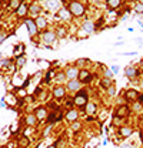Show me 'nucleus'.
<instances>
[{
  "mask_svg": "<svg viewBox=\"0 0 143 148\" xmlns=\"http://www.w3.org/2000/svg\"><path fill=\"white\" fill-rule=\"evenodd\" d=\"M66 7L70 11L72 17H76V19L83 17L86 14V10H87V7L84 6V3H82L80 0H72V1H69V4Z\"/></svg>",
  "mask_w": 143,
  "mask_h": 148,
  "instance_id": "f257e3e1",
  "label": "nucleus"
},
{
  "mask_svg": "<svg viewBox=\"0 0 143 148\" xmlns=\"http://www.w3.org/2000/svg\"><path fill=\"white\" fill-rule=\"evenodd\" d=\"M73 101H74V106L79 107V108H84L89 103V94L84 88H82L80 91H77L73 97Z\"/></svg>",
  "mask_w": 143,
  "mask_h": 148,
  "instance_id": "f03ea898",
  "label": "nucleus"
},
{
  "mask_svg": "<svg viewBox=\"0 0 143 148\" xmlns=\"http://www.w3.org/2000/svg\"><path fill=\"white\" fill-rule=\"evenodd\" d=\"M80 29H82L87 36H92V34H95V33H96V23H95L93 20H90V19H86V20H83V22H82Z\"/></svg>",
  "mask_w": 143,
  "mask_h": 148,
  "instance_id": "7ed1b4c3",
  "label": "nucleus"
},
{
  "mask_svg": "<svg viewBox=\"0 0 143 148\" xmlns=\"http://www.w3.org/2000/svg\"><path fill=\"white\" fill-rule=\"evenodd\" d=\"M123 73H125V77H127L129 80H136V78H139V75H140V69H138V67L133 66V64H127V66L125 67Z\"/></svg>",
  "mask_w": 143,
  "mask_h": 148,
  "instance_id": "20e7f679",
  "label": "nucleus"
},
{
  "mask_svg": "<svg viewBox=\"0 0 143 148\" xmlns=\"http://www.w3.org/2000/svg\"><path fill=\"white\" fill-rule=\"evenodd\" d=\"M56 40H57V36H56L54 30L47 29V30H44V32L42 33V41H43L46 46H52Z\"/></svg>",
  "mask_w": 143,
  "mask_h": 148,
  "instance_id": "39448f33",
  "label": "nucleus"
},
{
  "mask_svg": "<svg viewBox=\"0 0 143 148\" xmlns=\"http://www.w3.org/2000/svg\"><path fill=\"white\" fill-rule=\"evenodd\" d=\"M25 26L27 27V32H29V37L33 40L37 34H39V30H37V26H36L35 23V19H32V17H27L26 20H25Z\"/></svg>",
  "mask_w": 143,
  "mask_h": 148,
  "instance_id": "423d86ee",
  "label": "nucleus"
},
{
  "mask_svg": "<svg viewBox=\"0 0 143 148\" xmlns=\"http://www.w3.org/2000/svg\"><path fill=\"white\" fill-rule=\"evenodd\" d=\"M62 4H63L62 0H44V3H43V6H44L46 10L56 11V13L62 9Z\"/></svg>",
  "mask_w": 143,
  "mask_h": 148,
  "instance_id": "0eeeda50",
  "label": "nucleus"
},
{
  "mask_svg": "<svg viewBox=\"0 0 143 148\" xmlns=\"http://www.w3.org/2000/svg\"><path fill=\"white\" fill-rule=\"evenodd\" d=\"M77 80H79L82 84H89V83H92V80H93V74L90 73V70L83 69V70H80V71H79V77H77Z\"/></svg>",
  "mask_w": 143,
  "mask_h": 148,
  "instance_id": "6e6552de",
  "label": "nucleus"
},
{
  "mask_svg": "<svg viewBox=\"0 0 143 148\" xmlns=\"http://www.w3.org/2000/svg\"><path fill=\"white\" fill-rule=\"evenodd\" d=\"M65 74H66V78H67V81H70V80H76L77 77H79V69L74 66V64H70V66H67L65 70Z\"/></svg>",
  "mask_w": 143,
  "mask_h": 148,
  "instance_id": "1a4fd4ad",
  "label": "nucleus"
},
{
  "mask_svg": "<svg viewBox=\"0 0 143 148\" xmlns=\"http://www.w3.org/2000/svg\"><path fill=\"white\" fill-rule=\"evenodd\" d=\"M66 90L67 91H70V93H77V91H80L82 88H83V84L76 78V80H70V81H67L66 84Z\"/></svg>",
  "mask_w": 143,
  "mask_h": 148,
  "instance_id": "9d476101",
  "label": "nucleus"
},
{
  "mask_svg": "<svg viewBox=\"0 0 143 148\" xmlns=\"http://www.w3.org/2000/svg\"><path fill=\"white\" fill-rule=\"evenodd\" d=\"M53 94V98L56 100H60V98H65L66 94H67V90H66V85H56L52 91Z\"/></svg>",
  "mask_w": 143,
  "mask_h": 148,
  "instance_id": "9b49d317",
  "label": "nucleus"
},
{
  "mask_svg": "<svg viewBox=\"0 0 143 148\" xmlns=\"http://www.w3.org/2000/svg\"><path fill=\"white\" fill-rule=\"evenodd\" d=\"M35 23H36V26H37V30H39V33H40V32H44V30H47V27H49V22H47V19H46V17H43V16H39V17H36V19H35Z\"/></svg>",
  "mask_w": 143,
  "mask_h": 148,
  "instance_id": "f8f14e48",
  "label": "nucleus"
},
{
  "mask_svg": "<svg viewBox=\"0 0 143 148\" xmlns=\"http://www.w3.org/2000/svg\"><path fill=\"white\" fill-rule=\"evenodd\" d=\"M130 114V107L129 106H126V104H122V106H119L117 108H116V112H114V115L116 117H119V118H126L127 115Z\"/></svg>",
  "mask_w": 143,
  "mask_h": 148,
  "instance_id": "ddd939ff",
  "label": "nucleus"
},
{
  "mask_svg": "<svg viewBox=\"0 0 143 148\" xmlns=\"http://www.w3.org/2000/svg\"><path fill=\"white\" fill-rule=\"evenodd\" d=\"M138 97H139V93H138L135 88H127V90L125 91V100L129 101V103L138 101Z\"/></svg>",
  "mask_w": 143,
  "mask_h": 148,
  "instance_id": "4468645a",
  "label": "nucleus"
},
{
  "mask_svg": "<svg viewBox=\"0 0 143 148\" xmlns=\"http://www.w3.org/2000/svg\"><path fill=\"white\" fill-rule=\"evenodd\" d=\"M56 16H57L59 19H62L63 22H70L72 19H73L72 14H70V11L67 10V7H62V9L56 13Z\"/></svg>",
  "mask_w": 143,
  "mask_h": 148,
  "instance_id": "2eb2a0df",
  "label": "nucleus"
},
{
  "mask_svg": "<svg viewBox=\"0 0 143 148\" xmlns=\"http://www.w3.org/2000/svg\"><path fill=\"white\" fill-rule=\"evenodd\" d=\"M65 118H66L69 122L77 121V118H79V111L74 110V108H69V110L66 111V114H65Z\"/></svg>",
  "mask_w": 143,
  "mask_h": 148,
  "instance_id": "dca6fc26",
  "label": "nucleus"
},
{
  "mask_svg": "<svg viewBox=\"0 0 143 148\" xmlns=\"http://www.w3.org/2000/svg\"><path fill=\"white\" fill-rule=\"evenodd\" d=\"M53 80H54V83H56L57 85H65V84L67 83V78H66L65 71H57Z\"/></svg>",
  "mask_w": 143,
  "mask_h": 148,
  "instance_id": "f3484780",
  "label": "nucleus"
},
{
  "mask_svg": "<svg viewBox=\"0 0 143 148\" xmlns=\"http://www.w3.org/2000/svg\"><path fill=\"white\" fill-rule=\"evenodd\" d=\"M43 9H42V6L39 4V3H32L30 6H29V13L33 16V17H39L40 16V11H42Z\"/></svg>",
  "mask_w": 143,
  "mask_h": 148,
  "instance_id": "a211bd4d",
  "label": "nucleus"
},
{
  "mask_svg": "<svg viewBox=\"0 0 143 148\" xmlns=\"http://www.w3.org/2000/svg\"><path fill=\"white\" fill-rule=\"evenodd\" d=\"M35 115H36V118H37V121L46 120L47 118V110H46V107H37L35 110Z\"/></svg>",
  "mask_w": 143,
  "mask_h": 148,
  "instance_id": "6ab92c4d",
  "label": "nucleus"
},
{
  "mask_svg": "<svg viewBox=\"0 0 143 148\" xmlns=\"http://www.w3.org/2000/svg\"><path fill=\"white\" fill-rule=\"evenodd\" d=\"M63 117V114H62V111L60 110H54L49 117H47V122L49 124H53V122H56V121H59L60 118Z\"/></svg>",
  "mask_w": 143,
  "mask_h": 148,
  "instance_id": "aec40b11",
  "label": "nucleus"
},
{
  "mask_svg": "<svg viewBox=\"0 0 143 148\" xmlns=\"http://www.w3.org/2000/svg\"><path fill=\"white\" fill-rule=\"evenodd\" d=\"M117 134L120 135V137H123V138H126V137H130L132 134H133V128L132 127H119V130H117Z\"/></svg>",
  "mask_w": 143,
  "mask_h": 148,
  "instance_id": "412c9836",
  "label": "nucleus"
},
{
  "mask_svg": "<svg viewBox=\"0 0 143 148\" xmlns=\"http://www.w3.org/2000/svg\"><path fill=\"white\" fill-rule=\"evenodd\" d=\"M123 0H106V6H107V10L109 11H114L117 7H120Z\"/></svg>",
  "mask_w": 143,
  "mask_h": 148,
  "instance_id": "4be33fe9",
  "label": "nucleus"
},
{
  "mask_svg": "<svg viewBox=\"0 0 143 148\" xmlns=\"http://www.w3.org/2000/svg\"><path fill=\"white\" fill-rule=\"evenodd\" d=\"M90 63V60L89 59H86V57H80V59H77L76 61H74V66L79 69V70H83V69H86L87 67V64Z\"/></svg>",
  "mask_w": 143,
  "mask_h": 148,
  "instance_id": "5701e85b",
  "label": "nucleus"
},
{
  "mask_svg": "<svg viewBox=\"0 0 143 148\" xmlns=\"http://www.w3.org/2000/svg\"><path fill=\"white\" fill-rule=\"evenodd\" d=\"M29 13V7L26 3H22V6L16 10V16L17 17H26V14Z\"/></svg>",
  "mask_w": 143,
  "mask_h": 148,
  "instance_id": "b1692460",
  "label": "nucleus"
},
{
  "mask_svg": "<svg viewBox=\"0 0 143 148\" xmlns=\"http://www.w3.org/2000/svg\"><path fill=\"white\" fill-rule=\"evenodd\" d=\"M84 110H86V114H87V115H93V114H96V112H97V106H96L95 103L89 101V103H87V106L84 107Z\"/></svg>",
  "mask_w": 143,
  "mask_h": 148,
  "instance_id": "393cba45",
  "label": "nucleus"
},
{
  "mask_svg": "<svg viewBox=\"0 0 143 148\" xmlns=\"http://www.w3.org/2000/svg\"><path fill=\"white\" fill-rule=\"evenodd\" d=\"M25 64H26V56H25V54H19V56L16 57L14 66H16L17 69H22V67H25Z\"/></svg>",
  "mask_w": 143,
  "mask_h": 148,
  "instance_id": "a878e982",
  "label": "nucleus"
},
{
  "mask_svg": "<svg viewBox=\"0 0 143 148\" xmlns=\"http://www.w3.org/2000/svg\"><path fill=\"white\" fill-rule=\"evenodd\" d=\"M54 33H56L57 38H63V37L67 36V29H66V27H62V26H59L57 29H54Z\"/></svg>",
  "mask_w": 143,
  "mask_h": 148,
  "instance_id": "bb28decb",
  "label": "nucleus"
},
{
  "mask_svg": "<svg viewBox=\"0 0 143 148\" xmlns=\"http://www.w3.org/2000/svg\"><path fill=\"white\" fill-rule=\"evenodd\" d=\"M100 87L102 88H105V90H107L109 87H112L113 85V80H110V78H106V77H103V78H100Z\"/></svg>",
  "mask_w": 143,
  "mask_h": 148,
  "instance_id": "cd10ccee",
  "label": "nucleus"
},
{
  "mask_svg": "<svg viewBox=\"0 0 143 148\" xmlns=\"http://www.w3.org/2000/svg\"><path fill=\"white\" fill-rule=\"evenodd\" d=\"M26 124H27V125H32V127L37 124V118H36L35 114H27V115H26Z\"/></svg>",
  "mask_w": 143,
  "mask_h": 148,
  "instance_id": "c85d7f7f",
  "label": "nucleus"
},
{
  "mask_svg": "<svg viewBox=\"0 0 143 148\" xmlns=\"http://www.w3.org/2000/svg\"><path fill=\"white\" fill-rule=\"evenodd\" d=\"M20 6H22V0H10V3H9V7L13 9L14 11H16Z\"/></svg>",
  "mask_w": 143,
  "mask_h": 148,
  "instance_id": "c756f323",
  "label": "nucleus"
},
{
  "mask_svg": "<svg viewBox=\"0 0 143 148\" xmlns=\"http://www.w3.org/2000/svg\"><path fill=\"white\" fill-rule=\"evenodd\" d=\"M54 75H56V71H53L52 69H49V70H47V73H46V78H44V81H46V83H50V80H53V78H54Z\"/></svg>",
  "mask_w": 143,
  "mask_h": 148,
  "instance_id": "7c9ffc66",
  "label": "nucleus"
},
{
  "mask_svg": "<svg viewBox=\"0 0 143 148\" xmlns=\"http://www.w3.org/2000/svg\"><path fill=\"white\" fill-rule=\"evenodd\" d=\"M132 110L135 111V112H140V111H143V106L140 103L135 101V103H132Z\"/></svg>",
  "mask_w": 143,
  "mask_h": 148,
  "instance_id": "2f4dec72",
  "label": "nucleus"
},
{
  "mask_svg": "<svg viewBox=\"0 0 143 148\" xmlns=\"http://www.w3.org/2000/svg\"><path fill=\"white\" fill-rule=\"evenodd\" d=\"M6 100H7V103L12 104V106H14V104L17 103V100H16V97H14L13 94H7V96H6Z\"/></svg>",
  "mask_w": 143,
  "mask_h": 148,
  "instance_id": "473e14b6",
  "label": "nucleus"
},
{
  "mask_svg": "<svg viewBox=\"0 0 143 148\" xmlns=\"http://www.w3.org/2000/svg\"><path fill=\"white\" fill-rule=\"evenodd\" d=\"M19 145H20V147H27V145H29V138H27V137H26V135H25V137H22V138H20V140H19Z\"/></svg>",
  "mask_w": 143,
  "mask_h": 148,
  "instance_id": "72a5a7b5",
  "label": "nucleus"
},
{
  "mask_svg": "<svg viewBox=\"0 0 143 148\" xmlns=\"http://www.w3.org/2000/svg\"><path fill=\"white\" fill-rule=\"evenodd\" d=\"M133 10H135V13H136V14H143V4L136 3V4H135V7H133Z\"/></svg>",
  "mask_w": 143,
  "mask_h": 148,
  "instance_id": "f704fd0d",
  "label": "nucleus"
},
{
  "mask_svg": "<svg viewBox=\"0 0 143 148\" xmlns=\"http://www.w3.org/2000/svg\"><path fill=\"white\" fill-rule=\"evenodd\" d=\"M80 128H82V122H79V121H74V122H72V130H73L74 133L80 131Z\"/></svg>",
  "mask_w": 143,
  "mask_h": 148,
  "instance_id": "c9c22d12",
  "label": "nucleus"
},
{
  "mask_svg": "<svg viewBox=\"0 0 143 148\" xmlns=\"http://www.w3.org/2000/svg\"><path fill=\"white\" fill-rule=\"evenodd\" d=\"M106 91H107V94H109L110 97H113V96L116 94V87H114V84H113L112 87H109V88H107Z\"/></svg>",
  "mask_w": 143,
  "mask_h": 148,
  "instance_id": "e433bc0d",
  "label": "nucleus"
},
{
  "mask_svg": "<svg viewBox=\"0 0 143 148\" xmlns=\"http://www.w3.org/2000/svg\"><path fill=\"white\" fill-rule=\"evenodd\" d=\"M103 77H106V78H110V80H113V73H112V70H109V69H105V75Z\"/></svg>",
  "mask_w": 143,
  "mask_h": 148,
  "instance_id": "4c0bfd02",
  "label": "nucleus"
},
{
  "mask_svg": "<svg viewBox=\"0 0 143 148\" xmlns=\"http://www.w3.org/2000/svg\"><path fill=\"white\" fill-rule=\"evenodd\" d=\"M77 37H79V38H87L89 36H87V34H86L82 29H79V32H77Z\"/></svg>",
  "mask_w": 143,
  "mask_h": 148,
  "instance_id": "58836bf2",
  "label": "nucleus"
},
{
  "mask_svg": "<svg viewBox=\"0 0 143 148\" xmlns=\"http://www.w3.org/2000/svg\"><path fill=\"white\" fill-rule=\"evenodd\" d=\"M120 121H122V118H119V117H116V115L113 117V125H116V127L120 125Z\"/></svg>",
  "mask_w": 143,
  "mask_h": 148,
  "instance_id": "ea45409f",
  "label": "nucleus"
},
{
  "mask_svg": "<svg viewBox=\"0 0 143 148\" xmlns=\"http://www.w3.org/2000/svg\"><path fill=\"white\" fill-rule=\"evenodd\" d=\"M110 70H112V73H113V74L119 73V66H116V64H113V66H110Z\"/></svg>",
  "mask_w": 143,
  "mask_h": 148,
  "instance_id": "a19ab883",
  "label": "nucleus"
},
{
  "mask_svg": "<svg viewBox=\"0 0 143 148\" xmlns=\"http://www.w3.org/2000/svg\"><path fill=\"white\" fill-rule=\"evenodd\" d=\"M138 51H126V53H120V56H136Z\"/></svg>",
  "mask_w": 143,
  "mask_h": 148,
  "instance_id": "79ce46f5",
  "label": "nucleus"
},
{
  "mask_svg": "<svg viewBox=\"0 0 143 148\" xmlns=\"http://www.w3.org/2000/svg\"><path fill=\"white\" fill-rule=\"evenodd\" d=\"M119 148H133V144H130V143H123V144H120Z\"/></svg>",
  "mask_w": 143,
  "mask_h": 148,
  "instance_id": "37998d69",
  "label": "nucleus"
},
{
  "mask_svg": "<svg viewBox=\"0 0 143 148\" xmlns=\"http://www.w3.org/2000/svg\"><path fill=\"white\" fill-rule=\"evenodd\" d=\"M138 103H140L143 106V93H139V97H138Z\"/></svg>",
  "mask_w": 143,
  "mask_h": 148,
  "instance_id": "c03bdc74",
  "label": "nucleus"
},
{
  "mask_svg": "<svg viewBox=\"0 0 143 148\" xmlns=\"http://www.w3.org/2000/svg\"><path fill=\"white\" fill-rule=\"evenodd\" d=\"M19 96H20V97H23V96H26V90H23V88H20V90H19Z\"/></svg>",
  "mask_w": 143,
  "mask_h": 148,
  "instance_id": "a18cd8bd",
  "label": "nucleus"
},
{
  "mask_svg": "<svg viewBox=\"0 0 143 148\" xmlns=\"http://www.w3.org/2000/svg\"><path fill=\"white\" fill-rule=\"evenodd\" d=\"M138 24H139V26L142 27V30H143V23H142V22H140V20H138Z\"/></svg>",
  "mask_w": 143,
  "mask_h": 148,
  "instance_id": "49530a36",
  "label": "nucleus"
},
{
  "mask_svg": "<svg viewBox=\"0 0 143 148\" xmlns=\"http://www.w3.org/2000/svg\"><path fill=\"white\" fill-rule=\"evenodd\" d=\"M47 148H57V145H56V144H52V145H49Z\"/></svg>",
  "mask_w": 143,
  "mask_h": 148,
  "instance_id": "de8ad7c7",
  "label": "nucleus"
},
{
  "mask_svg": "<svg viewBox=\"0 0 143 148\" xmlns=\"http://www.w3.org/2000/svg\"><path fill=\"white\" fill-rule=\"evenodd\" d=\"M139 85H140V88H142V90H143V78H142V80H140V83H139Z\"/></svg>",
  "mask_w": 143,
  "mask_h": 148,
  "instance_id": "09e8293b",
  "label": "nucleus"
},
{
  "mask_svg": "<svg viewBox=\"0 0 143 148\" xmlns=\"http://www.w3.org/2000/svg\"><path fill=\"white\" fill-rule=\"evenodd\" d=\"M139 64H140V70H143V59L140 60V63H139Z\"/></svg>",
  "mask_w": 143,
  "mask_h": 148,
  "instance_id": "8fccbe9b",
  "label": "nucleus"
},
{
  "mask_svg": "<svg viewBox=\"0 0 143 148\" xmlns=\"http://www.w3.org/2000/svg\"><path fill=\"white\" fill-rule=\"evenodd\" d=\"M1 107H4V103H0V108H1Z\"/></svg>",
  "mask_w": 143,
  "mask_h": 148,
  "instance_id": "3c124183",
  "label": "nucleus"
},
{
  "mask_svg": "<svg viewBox=\"0 0 143 148\" xmlns=\"http://www.w3.org/2000/svg\"><path fill=\"white\" fill-rule=\"evenodd\" d=\"M138 3H140V4H143V0H138Z\"/></svg>",
  "mask_w": 143,
  "mask_h": 148,
  "instance_id": "603ef678",
  "label": "nucleus"
},
{
  "mask_svg": "<svg viewBox=\"0 0 143 148\" xmlns=\"http://www.w3.org/2000/svg\"><path fill=\"white\" fill-rule=\"evenodd\" d=\"M0 148H6V147H3V145H1V147H0Z\"/></svg>",
  "mask_w": 143,
  "mask_h": 148,
  "instance_id": "864d4df0",
  "label": "nucleus"
}]
</instances>
